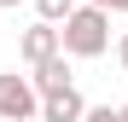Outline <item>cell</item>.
Listing matches in <instances>:
<instances>
[{"label": "cell", "mask_w": 128, "mask_h": 122, "mask_svg": "<svg viewBox=\"0 0 128 122\" xmlns=\"http://www.w3.org/2000/svg\"><path fill=\"white\" fill-rule=\"evenodd\" d=\"M58 52L64 58H99V52H111V12L76 0L70 17L58 23Z\"/></svg>", "instance_id": "cell-1"}, {"label": "cell", "mask_w": 128, "mask_h": 122, "mask_svg": "<svg viewBox=\"0 0 128 122\" xmlns=\"http://www.w3.org/2000/svg\"><path fill=\"white\" fill-rule=\"evenodd\" d=\"M35 105H41V93L29 87V76H18V70L0 76V122H35Z\"/></svg>", "instance_id": "cell-2"}, {"label": "cell", "mask_w": 128, "mask_h": 122, "mask_svg": "<svg viewBox=\"0 0 128 122\" xmlns=\"http://www.w3.org/2000/svg\"><path fill=\"white\" fill-rule=\"evenodd\" d=\"M82 111H88V99H82V93H76V81H70V87H52V93H41L35 122H82Z\"/></svg>", "instance_id": "cell-3"}, {"label": "cell", "mask_w": 128, "mask_h": 122, "mask_svg": "<svg viewBox=\"0 0 128 122\" xmlns=\"http://www.w3.org/2000/svg\"><path fill=\"white\" fill-rule=\"evenodd\" d=\"M18 52H24V64H41V58L58 52V23H29L24 41H18Z\"/></svg>", "instance_id": "cell-4"}, {"label": "cell", "mask_w": 128, "mask_h": 122, "mask_svg": "<svg viewBox=\"0 0 128 122\" xmlns=\"http://www.w3.org/2000/svg\"><path fill=\"white\" fill-rule=\"evenodd\" d=\"M35 76H29V87L35 93H52V87H70V58L64 52H52V58H41V64H29Z\"/></svg>", "instance_id": "cell-5"}, {"label": "cell", "mask_w": 128, "mask_h": 122, "mask_svg": "<svg viewBox=\"0 0 128 122\" xmlns=\"http://www.w3.org/2000/svg\"><path fill=\"white\" fill-rule=\"evenodd\" d=\"M70 6H76V0H35L41 23H64V17H70Z\"/></svg>", "instance_id": "cell-6"}, {"label": "cell", "mask_w": 128, "mask_h": 122, "mask_svg": "<svg viewBox=\"0 0 128 122\" xmlns=\"http://www.w3.org/2000/svg\"><path fill=\"white\" fill-rule=\"evenodd\" d=\"M82 122H122V116H116L111 105H99V111H82Z\"/></svg>", "instance_id": "cell-7"}, {"label": "cell", "mask_w": 128, "mask_h": 122, "mask_svg": "<svg viewBox=\"0 0 128 122\" xmlns=\"http://www.w3.org/2000/svg\"><path fill=\"white\" fill-rule=\"evenodd\" d=\"M88 6H99V12H128V0H88Z\"/></svg>", "instance_id": "cell-8"}, {"label": "cell", "mask_w": 128, "mask_h": 122, "mask_svg": "<svg viewBox=\"0 0 128 122\" xmlns=\"http://www.w3.org/2000/svg\"><path fill=\"white\" fill-rule=\"evenodd\" d=\"M116 64H122V70H128V35H122V41H116Z\"/></svg>", "instance_id": "cell-9"}, {"label": "cell", "mask_w": 128, "mask_h": 122, "mask_svg": "<svg viewBox=\"0 0 128 122\" xmlns=\"http://www.w3.org/2000/svg\"><path fill=\"white\" fill-rule=\"evenodd\" d=\"M116 116H122V122H128V105H116Z\"/></svg>", "instance_id": "cell-10"}, {"label": "cell", "mask_w": 128, "mask_h": 122, "mask_svg": "<svg viewBox=\"0 0 128 122\" xmlns=\"http://www.w3.org/2000/svg\"><path fill=\"white\" fill-rule=\"evenodd\" d=\"M0 6H18V0H0Z\"/></svg>", "instance_id": "cell-11"}]
</instances>
